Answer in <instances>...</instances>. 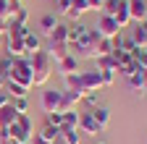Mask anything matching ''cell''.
<instances>
[{"mask_svg":"<svg viewBox=\"0 0 147 144\" xmlns=\"http://www.w3.org/2000/svg\"><path fill=\"white\" fill-rule=\"evenodd\" d=\"M61 97L63 92H58V89H45L42 92V110L45 113H58V105H61Z\"/></svg>","mask_w":147,"mask_h":144,"instance_id":"8","label":"cell"},{"mask_svg":"<svg viewBox=\"0 0 147 144\" xmlns=\"http://www.w3.org/2000/svg\"><path fill=\"white\" fill-rule=\"evenodd\" d=\"M79 71V58L76 55H66L58 66H55V74L58 76H66V74H76Z\"/></svg>","mask_w":147,"mask_h":144,"instance_id":"11","label":"cell"},{"mask_svg":"<svg viewBox=\"0 0 147 144\" xmlns=\"http://www.w3.org/2000/svg\"><path fill=\"white\" fill-rule=\"evenodd\" d=\"M5 34H8V21L0 19V37H5Z\"/></svg>","mask_w":147,"mask_h":144,"instance_id":"42","label":"cell"},{"mask_svg":"<svg viewBox=\"0 0 147 144\" xmlns=\"http://www.w3.org/2000/svg\"><path fill=\"white\" fill-rule=\"evenodd\" d=\"M55 3H58V8H55V11H58V16H66V19H68V11H71V0H55Z\"/></svg>","mask_w":147,"mask_h":144,"instance_id":"35","label":"cell"},{"mask_svg":"<svg viewBox=\"0 0 147 144\" xmlns=\"http://www.w3.org/2000/svg\"><path fill=\"white\" fill-rule=\"evenodd\" d=\"M92 118H95L97 121V126H100V129L105 131L108 129V126H110V110H108V107L105 105H100V107H95V110H92Z\"/></svg>","mask_w":147,"mask_h":144,"instance_id":"18","label":"cell"},{"mask_svg":"<svg viewBox=\"0 0 147 144\" xmlns=\"http://www.w3.org/2000/svg\"><path fill=\"white\" fill-rule=\"evenodd\" d=\"M5 92H8V94H11V100H13V97H26L29 89H24L21 84H16V81H11V79H8V81H5Z\"/></svg>","mask_w":147,"mask_h":144,"instance_id":"25","label":"cell"},{"mask_svg":"<svg viewBox=\"0 0 147 144\" xmlns=\"http://www.w3.org/2000/svg\"><path fill=\"white\" fill-rule=\"evenodd\" d=\"M5 55L18 60V58H26V47H24V37H13V34H5V42H3Z\"/></svg>","mask_w":147,"mask_h":144,"instance_id":"4","label":"cell"},{"mask_svg":"<svg viewBox=\"0 0 147 144\" xmlns=\"http://www.w3.org/2000/svg\"><path fill=\"white\" fill-rule=\"evenodd\" d=\"M131 60H134L139 68H147V47H134V50H131Z\"/></svg>","mask_w":147,"mask_h":144,"instance_id":"26","label":"cell"},{"mask_svg":"<svg viewBox=\"0 0 147 144\" xmlns=\"http://www.w3.org/2000/svg\"><path fill=\"white\" fill-rule=\"evenodd\" d=\"M18 118V113L13 110V105H5V107H0V129H8V126Z\"/></svg>","mask_w":147,"mask_h":144,"instance_id":"22","label":"cell"},{"mask_svg":"<svg viewBox=\"0 0 147 144\" xmlns=\"http://www.w3.org/2000/svg\"><path fill=\"white\" fill-rule=\"evenodd\" d=\"M0 19L3 21L11 19V0H0Z\"/></svg>","mask_w":147,"mask_h":144,"instance_id":"37","label":"cell"},{"mask_svg":"<svg viewBox=\"0 0 147 144\" xmlns=\"http://www.w3.org/2000/svg\"><path fill=\"white\" fill-rule=\"evenodd\" d=\"M45 123L55 126V129H61V126H63V113H47V121H45Z\"/></svg>","mask_w":147,"mask_h":144,"instance_id":"34","label":"cell"},{"mask_svg":"<svg viewBox=\"0 0 147 144\" xmlns=\"http://www.w3.org/2000/svg\"><path fill=\"white\" fill-rule=\"evenodd\" d=\"M0 71L8 76L11 71H13V58H8V55H5V58H0Z\"/></svg>","mask_w":147,"mask_h":144,"instance_id":"38","label":"cell"},{"mask_svg":"<svg viewBox=\"0 0 147 144\" xmlns=\"http://www.w3.org/2000/svg\"><path fill=\"white\" fill-rule=\"evenodd\" d=\"M3 42H5V37H0V47H3Z\"/></svg>","mask_w":147,"mask_h":144,"instance_id":"46","label":"cell"},{"mask_svg":"<svg viewBox=\"0 0 147 144\" xmlns=\"http://www.w3.org/2000/svg\"><path fill=\"white\" fill-rule=\"evenodd\" d=\"M45 52H47V58L53 60V66H58L66 55H71V47H68V45H58V42H50V47H47Z\"/></svg>","mask_w":147,"mask_h":144,"instance_id":"10","label":"cell"},{"mask_svg":"<svg viewBox=\"0 0 147 144\" xmlns=\"http://www.w3.org/2000/svg\"><path fill=\"white\" fill-rule=\"evenodd\" d=\"M123 0H105V5H102V16H116V11L121 8Z\"/></svg>","mask_w":147,"mask_h":144,"instance_id":"31","label":"cell"},{"mask_svg":"<svg viewBox=\"0 0 147 144\" xmlns=\"http://www.w3.org/2000/svg\"><path fill=\"white\" fill-rule=\"evenodd\" d=\"M129 5V16L134 24H144L147 21V0H126Z\"/></svg>","mask_w":147,"mask_h":144,"instance_id":"9","label":"cell"},{"mask_svg":"<svg viewBox=\"0 0 147 144\" xmlns=\"http://www.w3.org/2000/svg\"><path fill=\"white\" fill-rule=\"evenodd\" d=\"M79 134H87V136H97V134H102V129L97 126V121L92 118V110L79 113Z\"/></svg>","mask_w":147,"mask_h":144,"instance_id":"7","label":"cell"},{"mask_svg":"<svg viewBox=\"0 0 147 144\" xmlns=\"http://www.w3.org/2000/svg\"><path fill=\"white\" fill-rule=\"evenodd\" d=\"M32 144H47V141H42L40 136H34V139H32Z\"/></svg>","mask_w":147,"mask_h":144,"instance_id":"45","label":"cell"},{"mask_svg":"<svg viewBox=\"0 0 147 144\" xmlns=\"http://www.w3.org/2000/svg\"><path fill=\"white\" fill-rule=\"evenodd\" d=\"M97 144H105V141H97Z\"/></svg>","mask_w":147,"mask_h":144,"instance_id":"47","label":"cell"},{"mask_svg":"<svg viewBox=\"0 0 147 144\" xmlns=\"http://www.w3.org/2000/svg\"><path fill=\"white\" fill-rule=\"evenodd\" d=\"M97 60V71H110V74H118V60L113 55H102V58H95Z\"/></svg>","mask_w":147,"mask_h":144,"instance_id":"21","label":"cell"},{"mask_svg":"<svg viewBox=\"0 0 147 144\" xmlns=\"http://www.w3.org/2000/svg\"><path fill=\"white\" fill-rule=\"evenodd\" d=\"M113 19H116V24H118V29H121V31H123L129 24H131V16H129V5H126V0L121 3V8L116 11V16H113Z\"/></svg>","mask_w":147,"mask_h":144,"instance_id":"20","label":"cell"},{"mask_svg":"<svg viewBox=\"0 0 147 144\" xmlns=\"http://www.w3.org/2000/svg\"><path fill=\"white\" fill-rule=\"evenodd\" d=\"M87 5H89V11H102L105 0H87Z\"/></svg>","mask_w":147,"mask_h":144,"instance_id":"40","label":"cell"},{"mask_svg":"<svg viewBox=\"0 0 147 144\" xmlns=\"http://www.w3.org/2000/svg\"><path fill=\"white\" fill-rule=\"evenodd\" d=\"M8 79L16 81V84H21L24 89H32V86H34V68H32V60H29V58L13 60V71L8 74Z\"/></svg>","mask_w":147,"mask_h":144,"instance_id":"3","label":"cell"},{"mask_svg":"<svg viewBox=\"0 0 147 144\" xmlns=\"http://www.w3.org/2000/svg\"><path fill=\"white\" fill-rule=\"evenodd\" d=\"M29 60H32V68H34V86H45V84L50 81V76H53V68H55L53 60L47 58L45 50L34 52Z\"/></svg>","mask_w":147,"mask_h":144,"instance_id":"1","label":"cell"},{"mask_svg":"<svg viewBox=\"0 0 147 144\" xmlns=\"http://www.w3.org/2000/svg\"><path fill=\"white\" fill-rule=\"evenodd\" d=\"M0 144H16V141L11 139V134H8V129H0Z\"/></svg>","mask_w":147,"mask_h":144,"instance_id":"39","label":"cell"},{"mask_svg":"<svg viewBox=\"0 0 147 144\" xmlns=\"http://www.w3.org/2000/svg\"><path fill=\"white\" fill-rule=\"evenodd\" d=\"M58 24H61V21H58V16H55V13H45L42 19H40V29H42V34H45V37H50Z\"/></svg>","mask_w":147,"mask_h":144,"instance_id":"14","label":"cell"},{"mask_svg":"<svg viewBox=\"0 0 147 144\" xmlns=\"http://www.w3.org/2000/svg\"><path fill=\"white\" fill-rule=\"evenodd\" d=\"M113 40H108V37H100L97 45H95V58H102V55H113Z\"/></svg>","mask_w":147,"mask_h":144,"instance_id":"19","label":"cell"},{"mask_svg":"<svg viewBox=\"0 0 147 144\" xmlns=\"http://www.w3.org/2000/svg\"><path fill=\"white\" fill-rule=\"evenodd\" d=\"M89 11L87 0H71V11H68V19L71 21H82V16Z\"/></svg>","mask_w":147,"mask_h":144,"instance_id":"16","label":"cell"},{"mask_svg":"<svg viewBox=\"0 0 147 144\" xmlns=\"http://www.w3.org/2000/svg\"><path fill=\"white\" fill-rule=\"evenodd\" d=\"M5 105H11V94L5 89H0V107H5Z\"/></svg>","mask_w":147,"mask_h":144,"instance_id":"41","label":"cell"},{"mask_svg":"<svg viewBox=\"0 0 147 144\" xmlns=\"http://www.w3.org/2000/svg\"><path fill=\"white\" fill-rule=\"evenodd\" d=\"M26 21H29V11L21 5L18 11H13V16H11V21H8V24H18V26H26Z\"/></svg>","mask_w":147,"mask_h":144,"instance_id":"27","label":"cell"},{"mask_svg":"<svg viewBox=\"0 0 147 144\" xmlns=\"http://www.w3.org/2000/svg\"><path fill=\"white\" fill-rule=\"evenodd\" d=\"M95 31L100 34V37H108V40H113L116 34H121V29H118V24H116L113 16H100V21H97Z\"/></svg>","mask_w":147,"mask_h":144,"instance_id":"6","label":"cell"},{"mask_svg":"<svg viewBox=\"0 0 147 144\" xmlns=\"http://www.w3.org/2000/svg\"><path fill=\"white\" fill-rule=\"evenodd\" d=\"M5 81H8V76L3 74V71H0V89H5Z\"/></svg>","mask_w":147,"mask_h":144,"instance_id":"44","label":"cell"},{"mask_svg":"<svg viewBox=\"0 0 147 144\" xmlns=\"http://www.w3.org/2000/svg\"><path fill=\"white\" fill-rule=\"evenodd\" d=\"M79 79H82V89L84 92H100L102 81H100V71H79Z\"/></svg>","mask_w":147,"mask_h":144,"instance_id":"5","label":"cell"},{"mask_svg":"<svg viewBox=\"0 0 147 144\" xmlns=\"http://www.w3.org/2000/svg\"><path fill=\"white\" fill-rule=\"evenodd\" d=\"M82 102H87V105H89V110H95V107H100V92H87Z\"/></svg>","mask_w":147,"mask_h":144,"instance_id":"33","label":"cell"},{"mask_svg":"<svg viewBox=\"0 0 147 144\" xmlns=\"http://www.w3.org/2000/svg\"><path fill=\"white\" fill-rule=\"evenodd\" d=\"M63 84H66V89H82L79 71H76V74H66V76H63Z\"/></svg>","mask_w":147,"mask_h":144,"instance_id":"30","label":"cell"},{"mask_svg":"<svg viewBox=\"0 0 147 144\" xmlns=\"http://www.w3.org/2000/svg\"><path fill=\"white\" fill-rule=\"evenodd\" d=\"M24 47H26V55H34V52L45 50L42 47V37H40V34H34V31H29L26 37H24Z\"/></svg>","mask_w":147,"mask_h":144,"instance_id":"13","label":"cell"},{"mask_svg":"<svg viewBox=\"0 0 147 144\" xmlns=\"http://www.w3.org/2000/svg\"><path fill=\"white\" fill-rule=\"evenodd\" d=\"M131 40H134L137 47H147V21H144V24H137V29H134V34H131Z\"/></svg>","mask_w":147,"mask_h":144,"instance_id":"24","label":"cell"},{"mask_svg":"<svg viewBox=\"0 0 147 144\" xmlns=\"http://www.w3.org/2000/svg\"><path fill=\"white\" fill-rule=\"evenodd\" d=\"M50 42L68 45V24H58V26H55V31L50 34Z\"/></svg>","mask_w":147,"mask_h":144,"instance_id":"23","label":"cell"},{"mask_svg":"<svg viewBox=\"0 0 147 144\" xmlns=\"http://www.w3.org/2000/svg\"><path fill=\"white\" fill-rule=\"evenodd\" d=\"M58 144H82V136H79V129H63L58 131Z\"/></svg>","mask_w":147,"mask_h":144,"instance_id":"12","label":"cell"},{"mask_svg":"<svg viewBox=\"0 0 147 144\" xmlns=\"http://www.w3.org/2000/svg\"><path fill=\"white\" fill-rule=\"evenodd\" d=\"M100 81H102V89H105V86H113L116 74H110V71H100Z\"/></svg>","mask_w":147,"mask_h":144,"instance_id":"36","label":"cell"},{"mask_svg":"<svg viewBox=\"0 0 147 144\" xmlns=\"http://www.w3.org/2000/svg\"><path fill=\"white\" fill-rule=\"evenodd\" d=\"M113 47H116V50H121V52H131L137 45H134V40L129 37V34H123V31H121V34H116V37H113Z\"/></svg>","mask_w":147,"mask_h":144,"instance_id":"15","label":"cell"},{"mask_svg":"<svg viewBox=\"0 0 147 144\" xmlns=\"http://www.w3.org/2000/svg\"><path fill=\"white\" fill-rule=\"evenodd\" d=\"M8 134H11V139L16 144H32V139H34V123H32V118L29 115H18L8 126Z\"/></svg>","mask_w":147,"mask_h":144,"instance_id":"2","label":"cell"},{"mask_svg":"<svg viewBox=\"0 0 147 144\" xmlns=\"http://www.w3.org/2000/svg\"><path fill=\"white\" fill-rule=\"evenodd\" d=\"M63 126H66V129H79V110L63 113ZM63 126H61V129H63Z\"/></svg>","mask_w":147,"mask_h":144,"instance_id":"29","label":"cell"},{"mask_svg":"<svg viewBox=\"0 0 147 144\" xmlns=\"http://www.w3.org/2000/svg\"><path fill=\"white\" fill-rule=\"evenodd\" d=\"M58 131H61V129H55V126L45 123L42 129H40V134H34V136H40V139L47 141V144H58Z\"/></svg>","mask_w":147,"mask_h":144,"instance_id":"17","label":"cell"},{"mask_svg":"<svg viewBox=\"0 0 147 144\" xmlns=\"http://www.w3.org/2000/svg\"><path fill=\"white\" fill-rule=\"evenodd\" d=\"M142 74L144 71H137L134 76H129V86H131V92H137V94H142Z\"/></svg>","mask_w":147,"mask_h":144,"instance_id":"32","label":"cell"},{"mask_svg":"<svg viewBox=\"0 0 147 144\" xmlns=\"http://www.w3.org/2000/svg\"><path fill=\"white\" fill-rule=\"evenodd\" d=\"M142 94H147V68H144V74H142Z\"/></svg>","mask_w":147,"mask_h":144,"instance_id":"43","label":"cell"},{"mask_svg":"<svg viewBox=\"0 0 147 144\" xmlns=\"http://www.w3.org/2000/svg\"><path fill=\"white\" fill-rule=\"evenodd\" d=\"M11 105H13V110H16L18 115H26V113H29V100H26V97H13Z\"/></svg>","mask_w":147,"mask_h":144,"instance_id":"28","label":"cell"}]
</instances>
